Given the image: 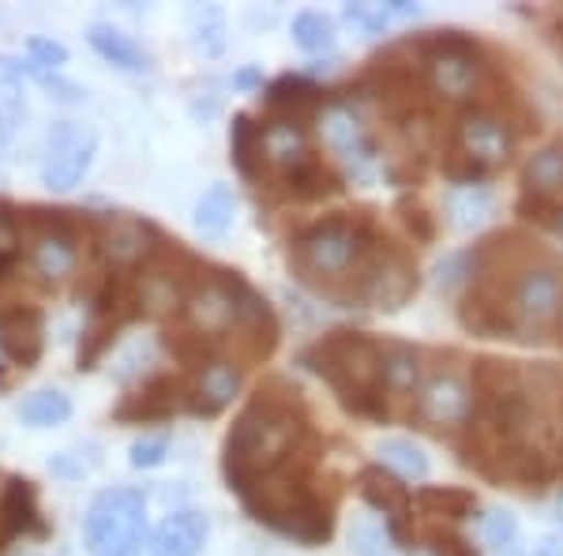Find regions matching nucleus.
<instances>
[{
	"instance_id": "obj_31",
	"label": "nucleus",
	"mask_w": 563,
	"mask_h": 556,
	"mask_svg": "<svg viewBox=\"0 0 563 556\" xmlns=\"http://www.w3.org/2000/svg\"><path fill=\"white\" fill-rule=\"evenodd\" d=\"M448 215H451V226H459V230H477V226L488 222V215H493V193L481 185L455 188V193L448 196Z\"/></svg>"
},
{
	"instance_id": "obj_5",
	"label": "nucleus",
	"mask_w": 563,
	"mask_h": 556,
	"mask_svg": "<svg viewBox=\"0 0 563 556\" xmlns=\"http://www.w3.org/2000/svg\"><path fill=\"white\" fill-rule=\"evenodd\" d=\"M421 72L424 87H432L443 98H455V102H474L496 87L493 65H485L477 45L455 31L421 39Z\"/></svg>"
},
{
	"instance_id": "obj_25",
	"label": "nucleus",
	"mask_w": 563,
	"mask_h": 556,
	"mask_svg": "<svg viewBox=\"0 0 563 556\" xmlns=\"http://www.w3.org/2000/svg\"><path fill=\"white\" fill-rule=\"evenodd\" d=\"M424 380V369H421V358L410 346H384V395H387V406L395 399H406L413 406V395Z\"/></svg>"
},
{
	"instance_id": "obj_7",
	"label": "nucleus",
	"mask_w": 563,
	"mask_h": 556,
	"mask_svg": "<svg viewBox=\"0 0 563 556\" xmlns=\"http://www.w3.org/2000/svg\"><path fill=\"white\" fill-rule=\"evenodd\" d=\"M515 339H541L563 313V271L552 260H530L507 286Z\"/></svg>"
},
{
	"instance_id": "obj_23",
	"label": "nucleus",
	"mask_w": 563,
	"mask_h": 556,
	"mask_svg": "<svg viewBox=\"0 0 563 556\" xmlns=\"http://www.w3.org/2000/svg\"><path fill=\"white\" fill-rule=\"evenodd\" d=\"M323 98V90L312 84V79L305 76H282L275 84L267 87V95H263V106L271 109V113L278 117V121H301V113L308 109H316Z\"/></svg>"
},
{
	"instance_id": "obj_1",
	"label": "nucleus",
	"mask_w": 563,
	"mask_h": 556,
	"mask_svg": "<svg viewBox=\"0 0 563 556\" xmlns=\"http://www.w3.org/2000/svg\"><path fill=\"white\" fill-rule=\"evenodd\" d=\"M312 451V433H308L301 410H297V395L278 399L271 395V388H260V395L241 410V417L225 436L222 470L230 489L241 497L260 478Z\"/></svg>"
},
{
	"instance_id": "obj_39",
	"label": "nucleus",
	"mask_w": 563,
	"mask_h": 556,
	"mask_svg": "<svg viewBox=\"0 0 563 556\" xmlns=\"http://www.w3.org/2000/svg\"><path fill=\"white\" fill-rule=\"evenodd\" d=\"M166 451H169L166 436H143V440H135L129 448V462L135 470H154V467H162Z\"/></svg>"
},
{
	"instance_id": "obj_11",
	"label": "nucleus",
	"mask_w": 563,
	"mask_h": 556,
	"mask_svg": "<svg viewBox=\"0 0 563 556\" xmlns=\"http://www.w3.org/2000/svg\"><path fill=\"white\" fill-rule=\"evenodd\" d=\"M417 294V268L398 244L379 241L376 257H372L365 279H361V305L372 308H402Z\"/></svg>"
},
{
	"instance_id": "obj_32",
	"label": "nucleus",
	"mask_w": 563,
	"mask_h": 556,
	"mask_svg": "<svg viewBox=\"0 0 563 556\" xmlns=\"http://www.w3.org/2000/svg\"><path fill=\"white\" fill-rule=\"evenodd\" d=\"M233 188L230 185H214L207 188L203 199L196 204V230L203 237H222L233 222Z\"/></svg>"
},
{
	"instance_id": "obj_16",
	"label": "nucleus",
	"mask_w": 563,
	"mask_h": 556,
	"mask_svg": "<svg viewBox=\"0 0 563 556\" xmlns=\"http://www.w3.org/2000/svg\"><path fill=\"white\" fill-rule=\"evenodd\" d=\"M45 350V327H42V313L31 305H15L0 313V353H4L12 364L20 369H31L38 364Z\"/></svg>"
},
{
	"instance_id": "obj_33",
	"label": "nucleus",
	"mask_w": 563,
	"mask_h": 556,
	"mask_svg": "<svg viewBox=\"0 0 563 556\" xmlns=\"http://www.w3.org/2000/svg\"><path fill=\"white\" fill-rule=\"evenodd\" d=\"M230 148H233V166H238L249 181H260L263 170V148H260V129L244 113L233 117L230 129Z\"/></svg>"
},
{
	"instance_id": "obj_45",
	"label": "nucleus",
	"mask_w": 563,
	"mask_h": 556,
	"mask_svg": "<svg viewBox=\"0 0 563 556\" xmlns=\"http://www.w3.org/2000/svg\"><path fill=\"white\" fill-rule=\"evenodd\" d=\"M398 211H402L406 230H410L417 241H421V244L432 241V237H435V222H432V215L424 211L421 204H410V199H402V204H398Z\"/></svg>"
},
{
	"instance_id": "obj_2",
	"label": "nucleus",
	"mask_w": 563,
	"mask_h": 556,
	"mask_svg": "<svg viewBox=\"0 0 563 556\" xmlns=\"http://www.w3.org/2000/svg\"><path fill=\"white\" fill-rule=\"evenodd\" d=\"M379 241L384 237L376 233L368 215L342 211L308 226L289 249V263L316 294L361 301V279H365Z\"/></svg>"
},
{
	"instance_id": "obj_35",
	"label": "nucleus",
	"mask_w": 563,
	"mask_h": 556,
	"mask_svg": "<svg viewBox=\"0 0 563 556\" xmlns=\"http://www.w3.org/2000/svg\"><path fill=\"white\" fill-rule=\"evenodd\" d=\"M192 42H196V50H203L207 57H218L222 53V45H225V15L218 12L214 4H199L192 8Z\"/></svg>"
},
{
	"instance_id": "obj_26",
	"label": "nucleus",
	"mask_w": 563,
	"mask_h": 556,
	"mask_svg": "<svg viewBox=\"0 0 563 556\" xmlns=\"http://www.w3.org/2000/svg\"><path fill=\"white\" fill-rule=\"evenodd\" d=\"M282 181H286V188L297 199H327V196L342 193L339 173L327 166L320 154H308V159L297 162V166L289 170V173H282Z\"/></svg>"
},
{
	"instance_id": "obj_40",
	"label": "nucleus",
	"mask_w": 563,
	"mask_h": 556,
	"mask_svg": "<svg viewBox=\"0 0 563 556\" xmlns=\"http://www.w3.org/2000/svg\"><path fill=\"white\" fill-rule=\"evenodd\" d=\"M350 545L357 556H387V531L376 523H357L350 531Z\"/></svg>"
},
{
	"instance_id": "obj_22",
	"label": "nucleus",
	"mask_w": 563,
	"mask_h": 556,
	"mask_svg": "<svg viewBox=\"0 0 563 556\" xmlns=\"http://www.w3.org/2000/svg\"><path fill=\"white\" fill-rule=\"evenodd\" d=\"M260 148H263V162L282 173H289L297 162H305L312 151L308 143V132L301 121H271L267 129H260Z\"/></svg>"
},
{
	"instance_id": "obj_28",
	"label": "nucleus",
	"mask_w": 563,
	"mask_h": 556,
	"mask_svg": "<svg viewBox=\"0 0 563 556\" xmlns=\"http://www.w3.org/2000/svg\"><path fill=\"white\" fill-rule=\"evenodd\" d=\"M522 185L530 196H544V199L563 193V143H552V148L530 154V162L522 166Z\"/></svg>"
},
{
	"instance_id": "obj_14",
	"label": "nucleus",
	"mask_w": 563,
	"mask_h": 556,
	"mask_svg": "<svg viewBox=\"0 0 563 556\" xmlns=\"http://www.w3.org/2000/svg\"><path fill=\"white\" fill-rule=\"evenodd\" d=\"M459 324L485 339H515V320L507 308V294L485 282H474L459 301Z\"/></svg>"
},
{
	"instance_id": "obj_34",
	"label": "nucleus",
	"mask_w": 563,
	"mask_h": 556,
	"mask_svg": "<svg viewBox=\"0 0 563 556\" xmlns=\"http://www.w3.org/2000/svg\"><path fill=\"white\" fill-rule=\"evenodd\" d=\"M379 467L395 470V478L421 481L424 473H429V459H424V451L410 440H384L379 444Z\"/></svg>"
},
{
	"instance_id": "obj_42",
	"label": "nucleus",
	"mask_w": 563,
	"mask_h": 556,
	"mask_svg": "<svg viewBox=\"0 0 563 556\" xmlns=\"http://www.w3.org/2000/svg\"><path fill=\"white\" fill-rule=\"evenodd\" d=\"M346 20L365 34H379L390 23L387 4H346Z\"/></svg>"
},
{
	"instance_id": "obj_44",
	"label": "nucleus",
	"mask_w": 563,
	"mask_h": 556,
	"mask_svg": "<svg viewBox=\"0 0 563 556\" xmlns=\"http://www.w3.org/2000/svg\"><path fill=\"white\" fill-rule=\"evenodd\" d=\"M474 275V252H462V257H448L435 268V286L440 290H451V286H459L462 279H470Z\"/></svg>"
},
{
	"instance_id": "obj_38",
	"label": "nucleus",
	"mask_w": 563,
	"mask_h": 556,
	"mask_svg": "<svg viewBox=\"0 0 563 556\" xmlns=\"http://www.w3.org/2000/svg\"><path fill=\"white\" fill-rule=\"evenodd\" d=\"M98 448L90 444V448H68V451H60V455H53L49 459V470L57 473V478H68V481H79V478H87L90 470L98 467Z\"/></svg>"
},
{
	"instance_id": "obj_21",
	"label": "nucleus",
	"mask_w": 563,
	"mask_h": 556,
	"mask_svg": "<svg viewBox=\"0 0 563 556\" xmlns=\"http://www.w3.org/2000/svg\"><path fill=\"white\" fill-rule=\"evenodd\" d=\"M20 534H42L38 497L26 478H8L4 492H0V545Z\"/></svg>"
},
{
	"instance_id": "obj_50",
	"label": "nucleus",
	"mask_w": 563,
	"mask_h": 556,
	"mask_svg": "<svg viewBox=\"0 0 563 556\" xmlns=\"http://www.w3.org/2000/svg\"><path fill=\"white\" fill-rule=\"evenodd\" d=\"M552 331H556V339H560V346H563V313H560V320H556V327H552Z\"/></svg>"
},
{
	"instance_id": "obj_10",
	"label": "nucleus",
	"mask_w": 563,
	"mask_h": 556,
	"mask_svg": "<svg viewBox=\"0 0 563 556\" xmlns=\"http://www.w3.org/2000/svg\"><path fill=\"white\" fill-rule=\"evenodd\" d=\"M448 143H455V148L488 177V173H496L499 166H507L511 148H515V135H511L507 117H499L496 109L466 106L455 117V124H451Z\"/></svg>"
},
{
	"instance_id": "obj_29",
	"label": "nucleus",
	"mask_w": 563,
	"mask_h": 556,
	"mask_svg": "<svg viewBox=\"0 0 563 556\" xmlns=\"http://www.w3.org/2000/svg\"><path fill=\"white\" fill-rule=\"evenodd\" d=\"M71 417V399L57 388H42L34 395H26L20 403V422L31 428H53L65 425Z\"/></svg>"
},
{
	"instance_id": "obj_15",
	"label": "nucleus",
	"mask_w": 563,
	"mask_h": 556,
	"mask_svg": "<svg viewBox=\"0 0 563 556\" xmlns=\"http://www.w3.org/2000/svg\"><path fill=\"white\" fill-rule=\"evenodd\" d=\"M180 406H188V384L169 372H158L135 395L124 399L113 417L117 422H162V417L177 414Z\"/></svg>"
},
{
	"instance_id": "obj_8",
	"label": "nucleus",
	"mask_w": 563,
	"mask_h": 556,
	"mask_svg": "<svg viewBox=\"0 0 563 556\" xmlns=\"http://www.w3.org/2000/svg\"><path fill=\"white\" fill-rule=\"evenodd\" d=\"M252 290L238 279V271H218V275H203V282L188 294L185 301V324L188 331H196L199 339L214 342L233 331L241 324L244 301H249Z\"/></svg>"
},
{
	"instance_id": "obj_20",
	"label": "nucleus",
	"mask_w": 563,
	"mask_h": 556,
	"mask_svg": "<svg viewBox=\"0 0 563 556\" xmlns=\"http://www.w3.org/2000/svg\"><path fill=\"white\" fill-rule=\"evenodd\" d=\"M154 237L151 226L135 222V218H113L98 237V249L113 268H135V263H147L154 257V244H147Z\"/></svg>"
},
{
	"instance_id": "obj_46",
	"label": "nucleus",
	"mask_w": 563,
	"mask_h": 556,
	"mask_svg": "<svg viewBox=\"0 0 563 556\" xmlns=\"http://www.w3.org/2000/svg\"><path fill=\"white\" fill-rule=\"evenodd\" d=\"M26 50H31L34 65H42V68H60V65H68V50H65L60 42L31 39V42H26Z\"/></svg>"
},
{
	"instance_id": "obj_24",
	"label": "nucleus",
	"mask_w": 563,
	"mask_h": 556,
	"mask_svg": "<svg viewBox=\"0 0 563 556\" xmlns=\"http://www.w3.org/2000/svg\"><path fill=\"white\" fill-rule=\"evenodd\" d=\"M470 391H474V399L522 395L526 391L522 369L515 361H504V358H477L474 364H470Z\"/></svg>"
},
{
	"instance_id": "obj_36",
	"label": "nucleus",
	"mask_w": 563,
	"mask_h": 556,
	"mask_svg": "<svg viewBox=\"0 0 563 556\" xmlns=\"http://www.w3.org/2000/svg\"><path fill=\"white\" fill-rule=\"evenodd\" d=\"M481 537L499 553V556H526L519 553V519L504 508H493L485 519H481Z\"/></svg>"
},
{
	"instance_id": "obj_27",
	"label": "nucleus",
	"mask_w": 563,
	"mask_h": 556,
	"mask_svg": "<svg viewBox=\"0 0 563 556\" xmlns=\"http://www.w3.org/2000/svg\"><path fill=\"white\" fill-rule=\"evenodd\" d=\"M87 39H90V45H95L98 57L109 61V65H117V68H124V72H143V68H147V53H143L124 31H117V26L95 23Z\"/></svg>"
},
{
	"instance_id": "obj_18",
	"label": "nucleus",
	"mask_w": 563,
	"mask_h": 556,
	"mask_svg": "<svg viewBox=\"0 0 563 556\" xmlns=\"http://www.w3.org/2000/svg\"><path fill=\"white\" fill-rule=\"evenodd\" d=\"M207 534H211V523H207L203 512H174L158 523V531L151 534L147 553L151 556H199L207 545Z\"/></svg>"
},
{
	"instance_id": "obj_47",
	"label": "nucleus",
	"mask_w": 563,
	"mask_h": 556,
	"mask_svg": "<svg viewBox=\"0 0 563 556\" xmlns=\"http://www.w3.org/2000/svg\"><path fill=\"white\" fill-rule=\"evenodd\" d=\"M526 556H563V542H556V537H544V542L533 545Z\"/></svg>"
},
{
	"instance_id": "obj_6",
	"label": "nucleus",
	"mask_w": 563,
	"mask_h": 556,
	"mask_svg": "<svg viewBox=\"0 0 563 556\" xmlns=\"http://www.w3.org/2000/svg\"><path fill=\"white\" fill-rule=\"evenodd\" d=\"M147 542V500L140 489H106L84 515V545L90 556H140Z\"/></svg>"
},
{
	"instance_id": "obj_13",
	"label": "nucleus",
	"mask_w": 563,
	"mask_h": 556,
	"mask_svg": "<svg viewBox=\"0 0 563 556\" xmlns=\"http://www.w3.org/2000/svg\"><path fill=\"white\" fill-rule=\"evenodd\" d=\"M323 135H327V143H331V151L339 154V159L346 162V166L357 173V177H372V173L379 170L376 143H372L368 129L350 113V109H342V106L327 109Z\"/></svg>"
},
{
	"instance_id": "obj_49",
	"label": "nucleus",
	"mask_w": 563,
	"mask_h": 556,
	"mask_svg": "<svg viewBox=\"0 0 563 556\" xmlns=\"http://www.w3.org/2000/svg\"><path fill=\"white\" fill-rule=\"evenodd\" d=\"M552 230L563 233V211H556V218H552Z\"/></svg>"
},
{
	"instance_id": "obj_19",
	"label": "nucleus",
	"mask_w": 563,
	"mask_h": 556,
	"mask_svg": "<svg viewBox=\"0 0 563 556\" xmlns=\"http://www.w3.org/2000/svg\"><path fill=\"white\" fill-rule=\"evenodd\" d=\"M238 391H241V372L233 369V361H211V364H203L192 384H188V410L203 417H214L233 403Z\"/></svg>"
},
{
	"instance_id": "obj_51",
	"label": "nucleus",
	"mask_w": 563,
	"mask_h": 556,
	"mask_svg": "<svg viewBox=\"0 0 563 556\" xmlns=\"http://www.w3.org/2000/svg\"><path fill=\"white\" fill-rule=\"evenodd\" d=\"M556 519H560V526H563V492L556 497Z\"/></svg>"
},
{
	"instance_id": "obj_4",
	"label": "nucleus",
	"mask_w": 563,
	"mask_h": 556,
	"mask_svg": "<svg viewBox=\"0 0 563 556\" xmlns=\"http://www.w3.org/2000/svg\"><path fill=\"white\" fill-rule=\"evenodd\" d=\"M305 364L339 391L342 406L361 417H390L384 395V346L361 331H331L305 353Z\"/></svg>"
},
{
	"instance_id": "obj_9",
	"label": "nucleus",
	"mask_w": 563,
	"mask_h": 556,
	"mask_svg": "<svg viewBox=\"0 0 563 556\" xmlns=\"http://www.w3.org/2000/svg\"><path fill=\"white\" fill-rule=\"evenodd\" d=\"M410 417L429 433H459L474 417V391L455 369H432L417 388Z\"/></svg>"
},
{
	"instance_id": "obj_48",
	"label": "nucleus",
	"mask_w": 563,
	"mask_h": 556,
	"mask_svg": "<svg viewBox=\"0 0 563 556\" xmlns=\"http://www.w3.org/2000/svg\"><path fill=\"white\" fill-rule=\"evenodd\" d=\"M233 84H238V87H260L263 84V79H260V72H238V76H233Z\"/></svg>"
},
{
	"instance_id": "obj_3",
	"label": "nucleus",
	"mask_w": 563,
	"mask_h": 556,
	"mask_svg": "<svg viewBox=\"0 0 563 556\" xmlns=\"http://www.w3.org/2000/svg\"><path fill=\"white\" fill-rule=\"evenodd\" d=\"M312 459L316 455H301L286 462L282 470L244 489L241 500L256 523H267L271 531L297 537L305 545H323L334 531V515L331 504L312 489Z\"/></svg>"
},
{
	"instance_id": "obj_30",
	"label": "nucleus",
	"mask_w": 563,
	"mask_h": 556,
	"mask_svg": "<svg viewBox=\"0 0 563 556\" xmlns=\"http://www.w3.org/2000/svg\"><path fill=\"white\" fill-rule=\"evenodd\" d=\"M417 508L435 519H470L477 508V497L470 489L455 486H424L417 492Z\"/></svg>"
},
{
	"instance_id": "obj_12",
	"label": "nucleus",
	"mask_w": 563,
	"mask_h": 556,
	"mask_svg": "<svg viewBox=\"0 0 563 556\" xmlns=\"http://www.w3.org/2000/svg\"><path fill=\"white\" fill-rule=\"evenodd\" d=\"M98 140L95 132H84L79 124H57L49 132V154H45V166H42V185L53 188V193H68L76 188L79 181L87 177L90 162H95Z\"/></svg>"
},
{
	"instance_id": "obj_41",
	"label": "nucleus",
	"mask_w": 563,
	"mask_h": 556,
	"mask_svg": "<svg viewBox=\"0 0 563 556\" xmlns=\"http://www.w3.org/2000/svg\"><path fill=\"white\" fill-rule=\"evenodd\" d=\"M20 226H15V218L0 207V275H8V271L15 268V260H20Z\"/></svg>"
},
{
	"instance_id": "obj_43",
	"label": "nucleus",
	"mask_w": 563,
	"mask_h": 556,
	"mask_svg": "<svg viewBox=\"0 0 563 556\" xmlns=\"http://www.w3.org/2000/svg\"><path fill=\"white\" fill-rule=\"evenodd\" d=\"M429 545L435 556H481L466 537H459L455 531H443V526H429Z\"/></svg>"
},
{
	"instance_id": "obj_17",
	"label": "nucleus",
	"mask_w": 563,
	"mask_h": 556,
	"mask_svg": "<svg viewBox=\"0 0 563 556\" xmlns=\"http://www.w3.org/2000/svg\"><path fill=\"white\" fill-rule=\"evenodd\" d=\"M357 492L368 500L376 512L387 515L390 523V534L402 537L406 534V523H410V512H413V500H410V489L402 486V478H395L390 470L384 467H365L357 473Z\"/></svg>"
},
{
	"instance_id": "obj_37",
	"label": "nucleus",
	"mask_w": 563,
	"mask_h": 556,
	"mask_svg": "<svg viewBox=\"0 0 563 556\" xmlns=\"http://www.w3.org/2000/svg\"><path fill=\"white\" fill-rule=\"evenodd\" d=\"M294 42L308 53H323L334 45V20L323 12H301L294 20Z\"/></svg>"
}]
</instances>
